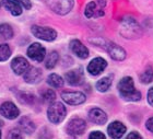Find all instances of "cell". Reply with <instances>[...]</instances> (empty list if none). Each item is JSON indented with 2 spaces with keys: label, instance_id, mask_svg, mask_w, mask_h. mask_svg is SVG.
Masks as SVG:
<instances>
[{
  "label": "cell",
  "instance_id": "obj_32",
  "mask_svg": "<svg viewBox=\"0 0 153 139\" xmlns=\"http://www.w3.org/2000/svg\"><path fill=\"white\" fill-rule=\"evenodd\" d=\"M148 102H149V104L153 106V88L148 91Z\"/></svg>",
  "mask_w": 153,
  "mask_h": 139
},
{
  "label": "cell",
  "instance_id": "obj_6",
  "mask_svg": "<svg viewBox=\"0 0 153 139\" xmlns=\"http://www.w3.org/2000/svg\"><path fill=\"white\" fill-rule=\"evenodd\" d=\"M31 32L35 37L43 40L46 42H51L56 40L57 37V32L54 28H46V26H39V25H33L31 28Z\"/></svg>",
  "mask_w": 153,
  "mask_h": 139
},
{
  "label": "cell",
  "instance_id": "obj_22",
  "mask_svg": "<svg viewBox=\"0 0 153 139\" xmlns=\"http://www.w3.org/2000/svg\"><path fill=\"white\" fill-rule=\"evenodd\" d=\"M112 85V77H104L96 82V89L100 92H106Z\"/></svg>",
  "mask_w": 153,
  "mask_h": 139
},
{
  "label": "cell",
  "instance_id": "obj_16",
  "mask_svg": "<svg viewBox=\"0 0 153 139\" xmlns=\"http://www.w3.org/2000/svg\"><path fill=\"white\" fill-rule=\"evenodd\" d=\"M70 49L76 56L79 58L85 59L89 57V49L84 46V45L79 41V40H74L70 42Z\"/></svg>",
  "mask_w": 153,
  "mask_h": 139
},
{
  "label": "cell",
  "instance_id": "obj_1",
  "mask_svg": "<svg viewBox=\"0 0 153 139\" xmlns=\"http://www.w3.org/2000/svg\"><path fill=\"white\" fill-rule=\"evenodd\" d=\"M119 33L123 37L128 40H136L142 35V28L139 23L131 16H126L123 19L119 28Z\"/></svg>",
  "mask_w": 153,
  "mask_h": 139
},
{
  "label": "cell",
  "instance_id": "obj_35",
  "mask_svg": "<svg viewBox=\"0 0 153 139\" xmlns=\"http://www.w3.org/2000/svg\"><path fill=\"white\" fill-rule=\"evenodd\" d=\"M0 137H1V132H0Z\"/></svg>",
  "mask_w": 153,
  "mask_h": 139
},
{
  "label": "cell",
  "instance_id": "obj_13",
  "mask_svg": "<svg viewBox=\"0 0 153 139\" xmlns=\"http://www.w3.org/2000/svg\"><path fill=\"white\" fill-rule=\"evenodd\" d=\"M65 79L67 80V82L71 85H80L82 84L83 81H84V75H83L82 69L78 68V69L68 71L65 75Z\"/></svg>",
  "mask_w": 153,
  "mask_h": 139
},
{
  "label": "cell",
  "instance_id": "obj_15",
  "mask_svg": "<svg viewBox=\"0 0 153 139\" xmlns=\"http://www.w3.org/2000/svg\"><path fill=\"white\" fill-rule=\"evenodd\" d=\"M107 132H108V135L112 138H121L125 135V133H126V126L123 123H120V122L115 120L112 124H109Z\"/></svg>",
  "mask_w": 153,
  "mask_h": 139
},
{
  "label": "cell",
  "instance_id": "obj_31",
  "mask_svg": "<svg viewBox=\"0 0 153 139\" xmlns=\"http://www.w3.org/2000/svg\"><path fill=\"white\" fill-rule=\"evenodd\" d=\"M146 126H147L148 130H150L151 133H153V117H151V118H149V120H147Z\"/></svg>",
  "mask_w": 153,
  "mask_h": 139
},
{
  "label": "cell",
  "instance_id": "obj_14",
  "mask_svg": "<svg viewBox=\"0 0 153 139\" xmlns=\"http://www.w3.org/2000/svg\"><path fill=\"white\" fill-rule=\"evenodd\" d=\"M11 68L16 75H24V72L30 68V65L24 57H16L11 61Z\"/></svg>",
  "mask_w": 153,
  "mask_h": 139
},
{
  "label": "cell",
  "instance_id": "obj_24",
  "mask_svg": "<svg viewBox=\"0 0 153 139\" xmlns=\"http://www.w3.org/2000/svg\"><path fill=\"white\" fill-rule=\"evenodd\" d=\"M0 36L3 38V40H10L12 38L13 36V30L11 28V25L9 24H0Z\"/></svg>",
  "mask_w": 153,
  "mask_h": 139
},
{
  "label": "cell",
  "instance_id": "obj_11",
  "mask_svg": "<svg viewBox=\"0 0 153 139\" xmlns=\"http://www.w3.org/2000/svg\"><path fill=\"white\" fill-rule=\"evenodd\" d=\"M27 56L37 63L43 61L46 56V49L39 43H33L27 49Z\"/></svg>",
  "mask_w": 153,
  "mask_h": 139
},
{
  "label": "cell",
  "instance_id": "obj_27",
  "mask_svg": "<svg viewBox=\"0 0 153 139\" xmlns=\"http://www.w3.org/2000/svg\"><path fill=\"white\" fill-rule=\"evenodd\" d=\"M42 98L46 103H53L56 100V93L51 89H48V90H46V91L42 93Z\"/></svg>",
  "mask_w": 153,
  "mask_h": 139
},
{
  "label": "cell",
  "instance_id": "obj_36",
  "mask_svg": "<svg viewBox=\"0 0 153 139\" xmlns=\"http://www.w3.org/2000/svg\"><path fill=\"white\" fill-rule=\"evenodd\" d=\"M0 6H1V3H0Z\"/></svg>",
  "mask_w": 153,
  "mask_h": 139
},
{
  "label": "cell",
  "instance_id": "obj_30",
  "mask_svg": "<svg viewBox=\"0 0 153 139\" xmlns=\"http://www.w3.org/2000/svg\"><path fill=\"white\" fill-rule=\"evenodd\" d=\"M90 138H101V139H105V135H103L101 132H93V133L90 134Z\"/></svg>",
  "mask_w": 153,
  "mask_h": 139
},
{
  "label": "cell",
  "instance_id": "obj_33",
  "mask_svg": "<svg viewBox=\"0 0 153 139\" xmlns=\"http://www.w3.org/2000/svg\"><path fill=\"white\" fill-rule=\"evenodd\" d=\"M9 137H10V138H21L22 136L19 134V130L13 129V130H11V133H10Z\"/></svg>",
  "mask_w": 153,
  "mask_h": 139
},
{
  "label": "cell",
  "instance_id": "obj_12",
  "mask_svg": "<svg viewBox=\"0 0 153 139\" xmlns=\"http://www.w3.org/2000/svg\"><path fill=\"white\" fill-rule=\"evenodd\" d=\"M0 114L8 120H14L19 116L20 111L12 102H4L0 105Z\"/></svg>",
  "mask_w": 153,
  "mask_h": 139
},
{
  "label": "cell",
  "instance_id": "obj_19",
  "mask_svg": "<svg viewBox=\"0 0 153 139\" xmlns=\"http://www.w3.org/2000/svg\"><path fill=\"white\" fill-rule=\"evenodd\" d=\"M2 4L8 11L11 12L12 16H20L22 13V9H21V4L19 2H16V0H2Z\"/></svg>",
  "mask_w": 153,
  "mask_h": 139
},
{
  "label": "cell",
  "instance_id": "obj_18",
  "mask_svg": "<svg viewBox=\"0 0 153 139\" xmlns=\"http://www.w3.org/2000/svg\"><path fill=\"white\" fill-rule=\"evenodd\" d=\"M89 117L93 123L97 124V125H103L107 120V115L101 108H92L89 112Z\"/></svg>",
  "mask_w": 153,
  "mask_h": 139
},
{
  "label": "cell",
  "instance_id": "obj_23",
  "mask_svg": "<svg viewBox=\"0 0 153 139\" xmlns=\"http://www.w3.org/2000/svg\"><path fill=\"white\" fill-rule=\"evenodd\" d=\"M47 83L53 88H61L64 85V79L56 73H51L47 78Z\"/></svg>",
  "mask_w": 153,
  "mask_h": 139
},
{
  "label": "cell",
  "instance_id": "obj_20",
  "mask_svg": "<svg viewBox=\"0 0 153 139\" xmlns=\"http://www.w3.org/2000/svg\"><path fill=\"white\" fill-rule=\"evenodd\" d=\"M19 127L21 128L22 132L26 134H32L35 130V125L29 117H23L19 122Z\"/></svg>",
  "mask_w": 153,
  "mask_h": 139
},
{
  "label": "cell",
  "instance_id": "obj_26",
  "mask_svg": "<svg viewBox=\"0 0 153 139\" xmlns=\"http://www.w3.org/2000/svg\"><path fill=\"white\" fill-rule=\"evenodd\" d=\"M140 81L142 83H150L153 81V69L152 68H148L146 71L140 76Z\"/></svg>",
  "mask_w": 153,
  "mask_h": 139
},
{
  "label": "cell",
  "instance_id": "obj_29",
  "mask_svg": "<svg viewBox=\"0 0 153 139\" xmlns=\"http://www.w3.org/2000/svg\"><path fill=\"white\" fill-rule=\"evenodd\" d=\"M16 2H19L22 7H24L26 10H30L31 9V7H32V3H31L30 0H16Z\"/></svg>",
  "mask_w": 153,
  "mask_h": 139
},
{
  "label": "cell",
  "instance_id": "obj_25",
  "mask_svg": "<svg viewBox=\"0 0 153 139\" xmlns=\"http://www.w3.org/2000/svg\"><path fill=\"white\" fill-rule=\"evenodd\" d=\"M10 56H11V49H10L9 45L0 44V61L9 59Z\"/></svg>",
  "mask_w": 153,
  "mask_h": 139
},
{
  "label": "cell",
  "instance_id": "obj_4",
  "mask_svg": "<svg viewBox=\"0 0 153 139\" xmlns=\"http://www.w3.org/2000/svg\"><path fill=\"white\" fill-rule=\"evenodd\" d=\"M49 9L59 16H65L74 8V0H46Z\"/></svg>",
  "mask_w": 153,
  "mask_h": 139
},
{
  "label": "cell",
  "instance_id": "obj_21",
  "mask_svg": "<svg viewBox=\"0 0 153 139\" xmlns=\"http://www.w3.org/2000/svg\"><path fill=\"white\" fill-rule=\"evenodd\" d=\"M58 59H59V55H58L57 52H51L49 54L47 55V58L45 60V66L47 69H53L55 66H56V64L58 63Z\"/></svg>",
  "mask_w": 153,
  "mask_h": 139
},
{
  "label": "cell",
  "instance_id": "obj_10",
  "mask_svg": "<svg viewBox=\"0 0 153 139\" xmlns=\"http://www.w3.org/2000/svg\"><path fill=\"white\" fill-rule=\"evenodd\" d=\"M106 67H107L106 60L102 57H96L91 60V63L88 65V71L92 76H97L104 71Z\"/></svg>",
  "mask_w": 153,
  "mask_h": 139
},
{
  "label": "cell",
  "instance_id": "obj_28",
  "mask_svg": "<svg viewBox=\"0 0 153 139\" xmlns=\"http://www.w3.org/2000/svg\"><path fill=\"white\" fill-rule=\"evenodd\" d=\"M19 100L24 104H32L34 102V95L31 93H24V92H20L19 93Z\"/></svg>",
  "mask_w": 153,
  "mask_h": 139
},
{
  "label": "cell",
  "instance_id": "obj_8",
  "mask_svg": "<svg viewBox=\"0 0 153 139\" xmlns=\"http://www.w3.org/2000/svg\"><path fill=\"white\" fill-rule=\"evenodd\" d=\"M86 128V123L82 118H74L67 125V133L70 136H79L84 133Z\"/></svg>",
  "mask_w": 153,
  "mask_h": 139
},
{
  "label": "cell",
  "instance_id": "obj_7",
  "mask_svg": "<svg viewBox=\"0 0 153 139\" xmlns=\"http://www.w3.org/2000/svg\"><path fill=\"white\" fill-rule=\"evenodd\" d=\"M61 99L70 105H79L85 102V94L79 91H65L61 93Z\"/></svg>",
  "mask_w": 153,
  "mask_h": 139
},
{
  "label": "cell",
  "instance_id": "obj_17",
  "mask_svg": "<svg viewBox=\"0 0 153 139\" xmlns=\"http://www.w3.org/2000/svg\"><path fill=\"white\" fill-rule=\"evenodd\" d=\"M42 79V71L39 68L30 67L24 72V80L27 83H37Z\"/></svg>",
  "mask_w": 153,
  "mask_h": 139
},
{
  "label": "cell",
  "instance_id": "obj_2",
  "mask_svg": "<svg viewBox=\"0 0 153 139\" xmlns=\"http://www.w3.org/2000/svg\"><path fill=\"white\" fill-rule=\"evenodd\" d=\"M117 89L121 96L127 101H139L141 99V93L136 90L131 77H124L118 82Z\"/></svg>",
  "mask_w": 153,
  "mask_h": 139
},
{
  "label": "cell",
  "instance_id": "obj_3",
  "mask_svg": "<svg viewBox=\"0 0 153 139\" xmlns=\"http://www.w3.org/2000/svg\"><path fill=\"white\" fill-rule=\"evenodd\" d=\"M66 115H67V110L65 108V105L61 104L60 102L51 103L47 110L48 120L54 124L61 123L65 120Z\"/></svg>",
  "mask_w": 153,
  "mask_h": 139
},
{
  "label": "cell",
  "instance_id": "obj_5",
  "mask_svg": "<svg viewBox=\"0 0 153 139\" xmlns=\"http://www.w3.org/2000/svg\"><path fill=\"white\" fill-rule=\"evenodd\" d=\"M106 7L105 0H94L91 1L86 4L85 10H84V14L86 18L92 19V18H100V16H104V9Z\"/></svg>",
  "mask_w": 153,
  "mask_h": 139
},
{
  "label": "cell",
  "instance_id": "obj_9",
  "mask_svg": "<svg viewBox=\"0 0 153 139\" xmlns=\"http://www.w3.org/2000/svg\"><path fill=\"white\" fill-rule=\"evenodd\" d=\"M105 48H106V51L108 52L109 56L112 57L114 60L121 61V60H124L125 58H126L127 53H126V51H125L123 47H120L119 45L112 43V42H106Z\"/></svg>",
  "mask_w": 153,
  "mask_h": 139
},
{
  "label": "cell",
  "instance_id": "obj_34",
  "mask_svg": "<svg viewBox=\"0 0 153 139\" xmlns=\"http://www.w3.org/2000/svg\"><path fill=\"white\" fill-rule=\"evenodd\" d=\"M127 138H128V139H130V138H142V136H141V135H139L138 133H136V132H134V133L129 134V135L127 136Z\"/></svg>",
  "mask_w": 153,
  "mask_h": 139
}]
</instances>
